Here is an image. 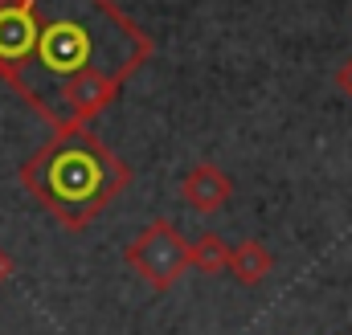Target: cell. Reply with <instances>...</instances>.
<instances>
[{
	"label": "cell",
	"instance_id": "2",
	"mask_svg": "<svg viewBox=\"0 0 352 335\" xmlns=\"http://www.w3.org/2000/svg\"><path fill=\"white\" fill-rule=\"evenodd\" d=\"M16 176L25 192L70 233H82L135 180L131 164L115 156L90 127L54 131L50 143H41Z\"/></svg>",
	"mask_w": 352,
	"mask_h": 335
},
{
	"label": "cell",
	"instance_id": "5",
	"mask_svg": "<svg viewBox=\"0 0 352 335\" xmlns=\"http://www.w3.org/2000/svg\"><path fill=\"white\" fill-rule=\"evenodd\" d=\"M270 270H274V253L266 250L263 242L246 238V242L230 246V274H234L242 286H258V282H266Z\"/></svg>",
	"mask_w": 352,
	"mask_h": 335
},
{
	"label": "cell",
	"instance_id": "6",
	"mask_svg": "<svg viewBox=\"0 0 352 335\" xmlns=\"http://www.w3.org/2000/svg\"><path fill=\"white\" fill-rule=\"evenodd\" d=\"M188 266L201 270V274H221V270H230V246H226V238L213 233V229H205L201 238H192V242H188Z\"/></svg>",
	"mask_w": 352,
	"mask_h": 335
},
{
	"label": "cell",
	"instance_id": "4",
	"mask_svg": "<svg viewBox=\"0 0 352 335\" xmlns=\"http://www.w3.org/2000/svg\"><path fill=\"white\" fill-rule=\"evenodd\" d=\"M230 196H234V180L213 160H201V164H192L180 176V200L192 213H217V209H226Z\"/></svg>",
	"mask_w": 352,
	"mask_h": 335
},
{
	"label": "cell",
	"instance_id": "8",
	"mask_svg": "<svg viewBox=\"0 0 352 335\" xmlns=\"http://www.w3.org/2000/svg\"><path fill=\"white\" fill-rule=\"evenodd\" d=\"M12 270H16V262H12V253H8L4 246H0V286H4L8 278H12Z\"/></svg>",
	"mask_w": 352,
	"mask_h": 335
},
{
	"label": "cell",
	"instance_id": "7",
	"mask_svg": "<svg viewBox=\"0 0 352 335\" xmlns=\"http://www.w3.org/2000/svg\"><path fill=\"white\" fill-rule=\"evenodd\" d=\"M332 82H336V90H340V94H344V98L352 102V54L344 58V62H340V66H336V74H332Z\"/></svg>",
	"mask_w": 352,
	"mask_h": 335
},
{
	"label": "cell",
	"instance_id": "3",
	"mask_svg": "<svg viewBox=\"0 0 352 335\" xmlns=\"http://www.w3.org/2000/svg\"><path fill=\"white\" fill-rule=\"evenodd\" d=\"M123 262L156 290V294H168L176 282L188 274V238L176 229L168 217H156L148 221L131 246L123 250Z\"/></svg>",
	"mask_w": 352,
	"mask_h": 335
},
{
	"label": "cell",
	"instance_id": "1",
	"mask_svg": "<svg viewBox=\"0 0 352 335\" xmlns=\"http://www.w3.org/2000/svg\"><path fill=\"white\" fill-rule=\"evenodd\" d=\"M156 54L115 0H33V37L8 90L54 131L90 127Z\"/></svg>",
	"mask_w": 352,
	"mask_h": 335
}]
</instances>
